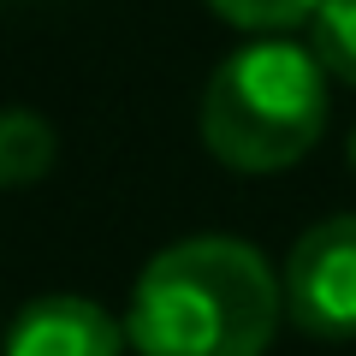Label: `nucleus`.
I'll use <instances>...</instances> for the list:
<instances>
[{
    "instance_id": "obj_5",
    "label": "nucleus",
    "mask_w": 356,
    "mask_h": 356,
    "mask_svg": "<svg viewBox=\"0 0 356 356\" xmlns=\"http://www.w3.org/2000/svg\"><path fill=\"white\" fill-rule=\"evenodd\" d=\"M54 125L30 107H0V191H18V184H36L54 166Z\"/></svg>"
},
{
    "instance_id": "obj_8",
    "label": "nucleus",
    "mask_w": 356,
    "mask_h": 356,
    "mask_svg": "<svg viewBox=\"0 0 356 356\" xmlns=\"http://www.w3.org/2000/svg\"><path fill=\"white\" fill-rule=\"evenodd\" d=\"M350 172H356V131H350Z\"/></svg>"
},
{
    "instance_id": "obj_3",
    "label": "nucleus",
    "mask_w": 356,
    "mask_h": 356,
    "mask_svg": "<svg viewBox=\"0 0 356 356\" xmlns=\"http://www.w3.org/2000/svg\"><path fill=\"white\" fill-rule=\"evenodd\" d=\"M285 315L321 344L356 339V214L315 220L285 255Z\"/></svg>"
},
{
    "instance_id": "obj_4",
    "label": "nucleus",
    "mask_w": 356,
    "mask_h": 356,
    "mask_svg": "<svg viewBox=\"0 0 356 356\" xmlns=\"http://www.w3.org/2000/svg\"><path fill=\"white\" fill-rule=\"evenodd\" d=\"M125 321L102 303L72 291H48L18 309V321L0 339V356H125Z\"/></svg>"
},
{
    "instance_id": "obj_2",
    "label": "nucleus",
    "mask_w": 356,
    "mask_h": 356,
    "mask_svg": "<svg viewBox=\"0 0 356 356\" xmlns=\"http://www.w3.org/2000/svg\"><path fill=\"white\" fill-rule=\"evenodd\" d=\"M327 131V72L315 48L261 36L226 54L202 89V143L232 172H285Z\"/></svg>"
},
{
    "instance_id": "obj_1",
    "label": "nucleus",
    "mask_w": 356,
    "mask_h": 356,
    "mask_svg": "<svg viewBox=\"0 0 356 356\" xmlns=\"http://www.w3.org/2000/svg\"><path fill=\"white\" fill-rule=\"evenodd\" d=\"M285 315V285L243 238H184L131 285L125 339L137 356H267Z\"/></svg>"
},
{
    "instance_id": "obj_6",
    "label": "nucleus",
    "mask_w": 356,
    "mask_h": 356,
    "mask_svg": "<svg viewBox=\"0 0 356 356\" xmlns=\"http://www.w3.org/2000/svg\"><path fill=\"white\" fill-rule=\"evenodd\" d=\"M309 48L327 77L356 89V0H321L309 18Z\"/></svg>"
},
{
    "instance_id": "obj_7",
    "label": "nucleus",
    "mask_w": 356,
    "mask_h": 356,
    "mask_svg": "<svg viewBox=\"0 0 356 356\" xmlns=\"http://www.w3.org/2000/svg\"><path fill=\"white\" fill-rule=\"evenodd\" d=\"M232 30H250V36H280L291 24H309L321 0H208Z\"/></svg>"
}]
</instances>
